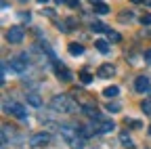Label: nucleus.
Segmentation results:
<instances>
[{
  "label": "nucleus",
  "instance_id": "obj_1",
  "mask_svg": "<svg viewBox=\"0 0 151 149\" xmlns=\"http://www.w3.org/2000/svg\"><path fill=\"white\" fill-rule=\"evenodd\" d=\"M50 107L55 111H59V114H73L78 105L73 103V99H69L67 95H55L52 101H50Z\"/></svg>",
  "mask_w": 151,
  "mask_h": 149
},
{
  "label": "nucleus",
  "instance_id": "obj_2",
  "mask_svg": "<svg viewBox=\"0 0 151 149\" xmlns=\"http://www.w3.org/2000/svg\"><path fill=\"white\" fill-rule=\"evenodd\" d=\"M29 63H32V57L27 53H23V55H19V57H13L11 59V67L17 71V73H23L27 67H29Z\"/></svg>",
  "mask_w": 151,
  "mask_h": 149
},
{
  "label": "nucleus",
  "instance_id": "obj_3",
  "mask_svg": "<svg viewBox=\"0 0 151 149\" xmlns=\"http://www.w3.org/2000/svg\"><path fill=\"white\" fill-rule=\"evenodd\" d=\"M23 36H25V32H23L21 25H11V27L6 30V40H9L11 44H19V42L23 40Z\"/></svg>",
  "mask_w": 151,
  "mask_h": 149
},
{
  "label": "nucleus",
  "instance_id": "obj_4",
  "mask_svg": "<svg viewBox=\"0 0 151 149\" xmlns=\"http://www.w3.org/2000/svg\"><path fill=\"white\" fill-rule=\"evenodd\" d=\"M4 109L9 111L11 116H17L19 120H25V118H27L25 107H23V105H19V103H6V105H4Z\"/></svg>",
  "mask_w": 151,
  "mask_h": 149
},
{
  "label": "nucleus",
  "instance_id": "obj_5",
  "mask_svg": "<svg viewBox=\"0 0 151 149\" xmlns=\"http://www.w3.org/2000/svg\"><path fill=\"white\" fill-rule=\"evenodd\" d=\"M55 76L59 80H63V82H71V71L59 61H55Z\"/></svg>",
  "mask_w": 151,
  "mask_h": 149
},
{
  "label": "nucleus",
  "instance_id": "obj_6",
  "mask_svg": "<svg viewBox=\"0 0 151 149\" xmlns=\"http://www.w3.org/2000/svg\"><path fill=\"white\" fill-rule=\"evenodd\" d=\"M48 141H50V135H48V132H38V135H32V137H29V145H32V147L46 145Z\"/></svg>",
  "mask_w": 151,
  "mask_h": 149
},
{
  "label": "nucleus",
  "instance_id": "obj_7",
  "mask_svg": "<svg viewBox=\"0 0 151 149\" xmlns=\"http://www.w3.org/2000/svg\"><path fill=\"white\" fill-rule=\"evenodd\" d=\"M151 88V80L147 78V76H139L137 80H134V90L137 92H147Z\"/></svg>",
  "mask_w": 151,
  "mask_h": 149
},
{
  "label": "nucleus",
  "instance_id": "obj_8",
  "mask_svg": "<svg viewBox=\"0 0 151 149\" xmlns=\"http://www.w3.org/2000/svg\"><path fill=\"white\" fill-rule=\"evenodd\" d=\"M97 73H99V78H111L113 73H116V67H113L111 63H103Z\"/></svg>",
  "mask_w": 151,
  "mask_h": 149
},
{
  "label": "nucleus",
  "instance_id": "obj_9",
  "mask_svg": "<svg viewBox=\"0 0 151 149\" xmlns=\"http://www.w3.org/2000/svg\"><path fill=\"white\" fill-rule=\"evenodd\" d=\"M9 137H11V139L15 137V128H11L9 124H4V126H2V145L9 143Z\"/></svg>",
  "mask_w": 151,
  "mask_h": 149
},
{
  "label": "nucleus",
  "instance_id": "obj_10",
  "mask_svg": "<svg viewBox=\"0 0 151 149\" xmlns=\"http://www.w3.org/2000/svg\"><path fill=\"white\" fill-rule=\"evenodd\" d=\"M67 48H69V55H73V57H80V55L84 53V46H82V44H78V42H71Z\"/></svg>",
  "mask_w": 151,
  "mask_h": 149
},
{
  "label": "nucleus",
  "instance_id": "obj_11",
  "mask_svg": "<svg viewBox=\"0 0 151 149\" xmlns=\"http://www.w3.org/2000/svg\"><path fill=\"white\" fill-rule=\"evenodd\" d=\"M94 48H97L101 55H107L109 53V40H97L94 42Z\"/></svg>",
  "mask_w": 151,
  "mask_h": 149
},
{
  "label": "nucleus",
  "instance_id": "obj_12",
  "mask_svg": "<svg viewBox=\"0 0 151 149\" xmlns=\"http://www.w3.org/2000/svg\"><path fill=\"white\" fill-rule=\"evenodd\" d=\"M120 143L124 147H128V149H134V143H132V139H130L128 132H120Z\"/></svg>",
  "mask_w": 151,
  "mask_h": 149
},
{
  "label": "nucleus",
  "instance_id": "obj_13",
  "mask_svg": "<svg viewBox=\"0 0 151 149\" xmlns=\"http://www.w3.org/2000/svg\"><path fill=\"white\" fill-rule=\"evenodd\" d=\"M90 30H92V32H101V34H107V32H109V27H107L105 23H101V21H92Z\"/></svg>",
  "mask_w": 151,
  "mask_h": 149
},
{
  "label": "nucleus",
  "instance_id": "obj_14",
  "mask_svg": "<svg viewBox=\"0 0 151 149\" xmlns=\"http://www.w3.org/2000/svg\"><path fill=\"white\" fill-rule=\"evenodd\" d=\"M27 103H29V105H34V107H40V105H42L40 97H38L36 92H29V95H27Z\"/></svg>",
  "mask_w": 151,
  "mask_h": 149
},
{
  "label": "nucleus",
  "instance_id": "obj_15",
  "mask_svg": "<svg viewBox=\"0 0 151 149\" xmlns=\"http://www.w3.org/2000/svg\"><path fill=\"white\" fill-rule=\"evenodd\" d=\"M92 6H94V15H107V13H109V6H107V4H103V2L92 4Z\"/></svg>",
  "mask_w": 151,
  "mask_h": 149
},
{
  "label": "nucleus",
  "instance_id": "obj_16",
  "mask_svg": "<svg viewBox=\"0 0 151 149\" xmlns=\"http://www.w3.org/2000/svg\"><path fill=\"white\" fill-rule=\"evenodd\" d=\"M118 92H120L118 86H107V88L103 90V95H105V97H118Z\"/></svg>",
  "mask_w": 151,
  "mask_h": 149
},
{
  "label": "nucleus",
  "instance_id": "obj_17",
  "mask_svg": "<svg viewBox=\"0 0 151 149\" xmlns=\"http://www.w3.org/2000/svg\"><path fill=\"white\" fill-rule=\"evenodd\" d=\"M107 40H109V42H120L122 36H120L118 32H111V30H109V32H107Z\"/></svg>",
  "mask_w": 151,
  "mask_h": 149
},
{
  "label": "nucleus",
  "instance_id": "obj_18",
  "mask_svg": "<svg viewBox=\"0 0 151 149\" xmlns=\"http://www.w3.org/2000/svg\"><path fill=\"white\" fill-rule=\"evenodd\" d=\"M141 109H143V114L151 116V99H145V101L141 103Z\"/></svg>",
  "mask_w": 151,
  "mask_h": 149
},
{
  "label": "nucleus",
  "instance_id": "obj_19",
  "mask_svg": "<svg viewBox=\"0 0 151 149\" xmlns=\"http://www.w3.org/2000/svg\"><path fill=\"white\" fill-rule=\"evenodd\" d=\"M120 109H122L120 103H107V111H109V114H118Z\"/></svg>",
  "mask_w": 151,
  "mask_h": 149
},
{
  "label": "nucleus",
  "instance_id": "obj_20",
  "mask_svg": "<svg viewBox=\"0 0 151 149\" xmlns=\"http://www.w3.org/2000/svg\"><path fill=\"white\" fill-rule=\"evenodd\" d=\"M80 80H82V84H90V82H92V76H90L88 71H82V73H80Z\"/></svg>",
  "mask_w": 151,
  "mask_h": 149
},
{
  "label": "nucleus",
  "instance_id": "obj_21",
  "mask_svg": "<svg viewBox=\"0 0 151 149\" xmlns=\"http://www.w3.org/2000/svg\"><path fill=\"white\" fill-rule=\"evenodd\" d=\"M19 17H21V21H25V23L32 21V13H25V11H23V13H19Z\"/></svg>",
  "mask_w": 151,
  "mask_h": 149
},
{
  "label": "nucleus",
  "instance_id": "obj_22",
  "mask_svg": "<svg viewBox=\"0 0 151 149\" xmlns=\"http://www.w3.org/2000/svg\"><path fill=\"white\" fill-rule=\"evenodd\" d=\"M141 23L143 25H151V15H143L141 17Z\"/></svg>",
  "mask_w": 151,
  "mask_h": 149
},
{
  "label": "nucleus",
  "instance_id": "obj_23",
  "mask_svg": "<svg viewBox=\"0 0 151 149\" xmlns=\"http://www.w3.org/2000/svg\"><path fill=\"white\" fill-rule=\"evenodd\" d=\"M65 4H67V6H71V9H78V6H80L78 0H65Z\"/></svg>",
  "mask_w": 151,
  "mask_h": 149
},
{
  "label": "nucleus",
  "instance_id": "obj_24",
  "mask_svg": "<svg viewBox=\"0 0 151 149\" xmlns=\"http://www.w3.org/2000/svg\"><path fill=\"white\" fill-rule=\"evenodd\" d=\"M145 63H149V65H151V48H149V50H145Z\"/></svg>",
  "mask_w": 151,
  "mask_h": 149
},
{
  "label": "nucleus",
  "instance_id": "obj_25",
  "mask_svg": "<svg viewBox=\"0 0 151 149\" xmlns=\"http://www.w3.org/2000/svg\"><path fill=\"white\" fill-rule=\"evenodd\" d=\"M126 124H130V126H134V128H141V122H134V120H126Z\"/></svg>",
  "mask_w": 151,
  "mask_h": 149
},
{
  "label": "nucleus",
  "instance_id": "obj_26",
  "mask_svg": "<svg viewBox=\"0 0 151 149\" xmlns=\"http://www.w3.org/2000/svg\"><path fill=\"white\" fill-rule=\"evenodd\" d=\"M44 15H48V17H55V11H52V9H46V11H44Z\"/></svg>",
  "mask_w": 151,
  "mask_h": 149
},
{
  "label": "nucleus",
  "instance_id": "obj_27",
  "mask_svg": "<svg viewBox=\"0 0 151 149\" xmlns=\"http://www.w3.org/2000/svg\"><path fill=\"white\" fill-rule=\"evenodd\" d=\"M132 2H134V4H141V2H145V0H132Z\"/></svg>",
  "mask_w": 151,
  "mask_h": 149
},
{
  "label": "nucleus",
  "instance_id": "obj_28",
  "mask_svg": "<svg viewBox=\"0 0 151 149\" xmlns=\"http://www.w3.org/2000/svg\"><path fill=\"white\" fill-rule=\"evenodd\" d=\"M90 2H92V4H99V2H101V0H90Z\"/></svg>",
  "mask_w": 151,
  "mask_h": 149
},
{
  "label": "nucleus",
  "instance_id": "obj_29",
  "mask_svg": "<svg viewBox=\"0 0 151 149\" xmlns=\"http://www.w3.org/2000/svg\"><path fill=\"white\" fill-rule=\"evenodd\" d=\"M55 2H57V4H63V2H65V0H55Z\"/></svg>",
  "mask_w": 151,
  "mask_h": 149
},
{
  "label": "nucleus",
  "instance_id": "obj_30",
  "mask_svg": "<svg viewBox=\"0 0 151 149\" xmlns=\"http://www.w3.org/2000/svg\"><path fill=\"white\" fill-rule=\"evenodd\" d=\"M38 2H40V4H44V2H48V0H38Z\"/></svg>",
  "mask_w": 151,
  "mask_h": 149
},
{
  "label": "nucleus",
  "instance_id": "obj_31",
  "mask_svg": "<svg viewBox=\"0 0 151 149\" xmlns=\"http://www.w3.org/2000/svg\"><path fill=\"white\" fill-rule=\"evenodd\" d=\"M145 4H149V6H151V0H145Z\"/></svg>",
  "mask_w": 151,
  "mask_h": 149
},
{
  "label": "nucleus",
  "instance_id": "obj_32",
  "mask_svg": "<svg viewBox=\"0 0 151 149\" xmlns=\"http://www.w3.org/2000/svg\"><path fill=\"white\" fill-rule=\"evenodd\" d=\"M149 137H151V124H149Z\"/></svg>",
  "mask_w": 151,
  "mask_h": 149
},
{
  "label": "nucleus",
  "instance_id": "obj_33",
  "mask_svg": "<svg viewBox=\"0 0 151 149\" xmlns=\"http://www.w3.org/2000/svg\"><path fill=\"white\" fill-rule=\"evenodd\" d=\"M19 2H27V0H19Z\"/></svg>",
  "mask_w": 151,
  "mask_h": 149
},
{
  "label": "nucleus",
  "instance_id": "obj_34",
  "mask_svg": "<svg viewBox=\"0 0 151 149\" xmlns=\"http://www.w3.org/2000/svg\"><path fill=\"white\" fill-rule=\"evenodd\" d=\"M147 36H149V38H151V32H149V34H147Z\"/></svg>",
  "mask_w": 151,
  "mask_h": 149
},
{
  "label": "nucleus",
  "instance_id": "obj_35",
  "mask_svg": "<svg viewBox=\"0 0 151 149\" xmlns=\"http://www.w3.org/2000/svg\"><path fill=\"white\" fill-rule=\"evenodd\" d=\"M149 90H151V88H149Z\"/></svg>",
  "mask_w": 151,
  "mask_h": 149
}]
</instances>
